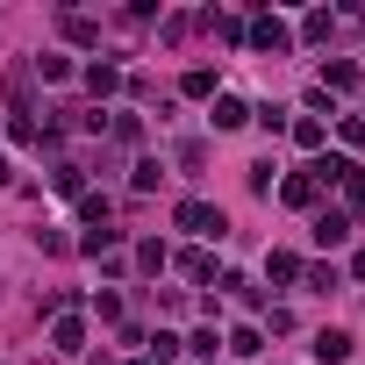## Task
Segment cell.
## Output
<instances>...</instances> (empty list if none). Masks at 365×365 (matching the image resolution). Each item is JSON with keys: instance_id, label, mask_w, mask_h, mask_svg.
<instances>
[{"instance_id": "obj_5", "label": "cell", "mask_w": 365, "mask_h": 365, "mask_svg": "<svg viewBox=\"0 0 365 365\" xmlns=\"http://www.w3.org/2000/svg\"><path fill=\"white\" fill-rule=\"evenodd\" d=\"M308 351H315V365H351V336L344 329H315Z\"/></svg>"}, {"instance_id": "obj_27", "label": "cell", "mask_w": 365, "mask_h": 365, "mask_svg": "<svg viewBox=\"0 0 365 365\" xmlns=\"http://www.w3.org/2000/svg\"><path fill=\"white\" fill-rule=\"evenodd\" d=\"M344 194H351V201H365V165H351V172H344Z\"/></svg>"}, {"instance_id": "obj_29", "label": "cell", "mask_w": 365, "mask_h": 365, "mask_svg": "<svg viewBox=\"0 0 365 365\" xmlns=\"http://www.w3.org/2000/svg\"><path fill=\"white\" fill-rule=\"evenodd\" d=\"M351 272H358V279H365V251H358V258H351Z\"/></svg>"}, {"instance_id": "obj_16", "label": "cell", "mask_w": 365, "mask_h": 365, "mask_svg": "<svg viewBox=\"0 0 365 365\" xmlns=\"http://www.w3.org/2000/svg\"><path fill=\"white\" fill-rule=\"evenodd\" d=\"M136 265H143V272H165V265H172V251L150 237V244H136Z\"/></svg>"}, {"instance_id": "obj_9", "label": "cell", "mask_w": 365, "mask_h": 365, "mask_svg": "<svg viewBox=\"0 0 365 365\" xmlns=\"http://www.w3.org/2000/svg\"><path fill=\"white\" fill-rule=\"evenodd\" d=\"M51 344H58V351H79V344H86V322H79V315H58V322H51Z\"/></svg>"}, {"instance_id": "obj_12", "label": "cell", "mask_w": 365, "mask_h": 365, "mask_svg": "<svg viewBox=\"0 0 365 365\" xmlns=\"http://www.w3.org/2000/svg\"><path fill=\"white\" fill-rule=\"evenodd\" d=\"M287 129H294V143H301V150H322V136H329V129H322V115H301V122H287Z\"/></svg>"}, {"instance_id": "obj_8", "label": "cell", "mask_w": 365, "mask_h": 365, "mask_svg": "<svg viewBox=\"0 0 365 365\" xmlns=\"http://www.w3.org/2000/svg\"><path fill=\"white\" fill-rule=\"evenodd\" d=\"M344 172H351V158H336V150L308 165V179H315V187H344Z\"/></svg>"}, {"instance_id": "obj_26", "label": "cell", "mask_w": 365, "mask_h": 365, "mask_svg": "<svg viewBox=\"0 0 365 365\" xmlns=\"http://www.w3.org/2000/svg\"><path fill=\"white\" fill-rule=\"evenodd\" d=\"M336 136H344V143H351V150H365V115H351V122H344V129H336Z\"/></svg>"}, {"instance_id": "obj_1", "label": "cell", "mask_w": 365, "mask_h": 365, "mask_svg": "<svg viewBox=\"0 0 365 365\" xmlns=\"http://www.w3.org/2000/svg\"><path fill=\"white\" fill-rule=\"evenodd\" d=\"M172 222H179V230H194L201 244H222V237H230V222H222V208H215V201H179V215H172Z\"/></svg>"}, {"instance_id": "obj_17", "label": "cell", "mask_w": 365, "mask_h": 365, "mask_svg": "<svg viewBox=\"0 0 365 365\" xmlns=\"http://www.w3.org/2000/svg\"><path fill=\"white\" fill-rule=\"evenodd\" d=\"M187 351H194V358H201V365H208V358H215V351H222V336H215V322H208V329H194V336H187Z\"/></svg>"}, {"instance_id": "obj_24", "label": "cell", "mask_w": 365, "mask_h": 365, "mask_svg": "<svg viewBox=\"0 0 365 365\" xmlns=\"http://www.w3.org/2000/svg\"><path fill=\"white\" fill-rule=\"evenodd\" d=\"M301 36H315V43H322V36H329V8H315V15H301Z\"/></svg>"}, {"instance_id": "obj_28", "label": "cell", "mask_w": 365, "mask_h": 365, "mask_svg": "<svg viewBox=\"0 0 365 365\" xmlns=\"http://www.w3.org/2000/svg\"><path fill=\"white\" fill-rule=\"evenodd\" d=\"M8 179H15V165H8V158H0V187H8Z\"/></svg>"}, {"instance_id": "obj_10", "label": "cell", "mask_w": 365, "mask_h": 365, "mask_svg": "<svg viewBox=\"0 0 365 365\" xmlns=\"http://www.w3.org/2000/svg\"><path fill=\"white\" fill-rule=\"evenodd\" d=\"M65 36H72L79 51H93V43H101V22H93V15H65Z\"/></svg>"}, {"instance_id": "obj_20", "label": "cell", "mask_w": 365, "mask_h": 365, "mask_svg": "<svg viewBox=\"0 0 365 365\" xmlns=\"http://www.w3.org/2000/svg\"><path fill=\"white\" fill-rule=\"evenodd\" d=\"M172 358H179V336L158 329V336H150V365H172Z\"/></svg>"}, {"instance_id": "obj_15", "label": "cell", "mask_w": 365, "mask_h": 365, "mask_svg": "<svg viewBox=\"0 0 365 365\" xmlns=\"http://www.w3.org/2000/svg\"><path fill=\"white\" fill-rule=\"evenodd\" d=\"M179 93H187V101H208V93H215V72H208V65H194L187 79H179Z\"/></svg>"}, {"instance_id": "obj_6", "label": "cell", "mask_w": 365, "mask_h": 365, "mask_svg": "<svg viewBox=\"0 0 365 365\" xmlns=\"http://www.w3.org/2000/svg\"><path fill=\"white\" fill-rule=\"evenodd\" d=\"M344 237H351V215H344V208H322V215H315V244H322V251H336Z\"/></svg>"}, {"instance_id": "obj_19", "label": "cell", "mask_w": 365, "mask_h": 365, "mask_svg": "<svg viewBox=\"0 0 365 365\" xmlns=\"http://www.w3.org/2000/svg\"><path fill=\"white\" fill-rule=\"evenodd\" d=\"M36 72H43V79H72V58H58V51H43V58H36Z\"/></svg>"}, {"instance_id": "obj_4", "label": "cell", "mask_w": 365, "mask_h": 365, "mask_svg": "<svg viewBox=\"0 0 365 365\" xmlns=\"http://www.w3.org/2000/svg\"><path fill=\"white\" fill-rule=\"evenodd\" d=\"M358 86H365V72H358L351 58H329V65H322V93H358Z\"/></svg>"}, {"instance_id": "obj_13", "label": "cell", "mask_w": 365, "mask_h": 365, "mask_svg": "<svg viewBox=\"0 0 365 365\" xmlns=\"http://www.w3.org/2000/svg\"><path fill=\"white\" fill-rule=\"evenodd\" d=\"M222 351H237V358H258V351H265V336L244 322V329H230V336H222Z\"/></svg>"}, {"instance_id": "obj_11", "label": "cell", "mask_w": 365, "mask_h": 365, "mask_svg": "<svg viewBox=\"0 0 365 365\" xmlns=\"http://www.w3.org/2000/svg\"><path fill=\"white\" fill-rule=\"evenodd\" d=\"M115 86H122V72H115V65H86V93H93V101H108Z\"/></svg>"}, {"instance_id": "obj_21", "label": "cell", "mask_w": 365, "mask_h": 365, "mask_svg": "<svg viewBox=\"0 0 365 365\" xmlns=\"http://www.w3.org/2000/svg\"><path fill=\"white\" fill-rule=\"evenodd\" d=\"M129 187H136V194H150V187H158V158H143V165L129 172Z\"/></svg>"}, {"instance_id": "obj_14", "label": "cell", "mask_w": 365, "mask_h": 365, "mask_svg": "<svg viewBox=\"0 0 365 365\" xmlns=\"http://www.w3.org/2000/svg\"><path fill=\"white\" fill-rule=\"evenodd\" d=\"M179 272H187V279H215V258L194 244V251H179Z\"/></svg>"}, {"instance_id": "obj_3", "label": "cell", "mask_w": 365, "mask_h": 365, "mask_svg": "<svg viewBox=\"0 0 365 365\" xmlns=\"http://www.w3.org/2000/svg\"><path fill=\"white\" fill-rule=\"evenodd\" d=\"M279 201H287V208H315V201H322V187H315V179H308V165L279 179Z\"/></svg>"}, {"instance_id": "obj_25", "label": "cell", "mask_w": 365, "mask_h": 365, "mask_svg": "<svg viewBox=\"0 0 365 365\" xmlns=\"http://www.w3.org/2000/svg\"><path fill=\"white\" fill-rule=\"evenodd\" d=\"M93 315L101 322H122V294H93Z\"/></svg>"}, {"instance_id": "obj_18", "label": "cell", "mask_w": 365, "mask_h": 365, "mask_svg": "<svg viewBox=\"0 0 365 365\" xmlns=\"http://www.w3.org/2000/svg\"><path fill=\"white\" fill-rule=\"evenodd\" d=\"M265 272H272V279H301V258H294V251H272Z\"/></svg>"}, {"instance_id": "obj_23", "label": "cell", "mask_w": 365, "mask_h": 365, "mask_svg": "<svg viewBox=\"0 0 365 365\" xmlns=\"http://www.w3.org/2000/svg\"><path fill=\"white\" fill-rule=\"evenodd\" d=\"M272 172H279L272 158H258V165H251V194H272Z\"/></svg>"}, {"instance_id": "obj_7", "label": "cell", "mask_w": 365, "mask_h": 365, "mask_svg": "<svg viewBox=\"0 0 365 365\" xmlns=\"http://www.w3.org/2000/svg\"><path fill=\"white\" fill-rule=\"evenodd\" d=\"M208 122H215V129H244V122H251V108H244L237 93H215V115H208Z\"/></svg>"}, {"instance_id": "obj_2", "label": "cell", "mask_w": 365, "mask_h": 365, "mask_svg": "<svg viewBox=\"0 0 365 365\" xmlns=\"http://www.w3.org/2000/svg\"><path fill=\"white\" fill-rule=\"evenodd\" d=\"M244 36H251V43H258V51H272V58H279V51H287V43H294V29H287V22H279V15H258V22H251V29H244Z\"/></svg>"}, {"instance_id": "obj_22", "label": "cell", "mask_w": 365, "mask_h": 365, "mask_svg": "<svg viewBox=\"0 0 365 365\" xmlns=\"http://www.w3.org/2000/svg\"><path fill=\"white\" fill-rule=\"evenodd\" d=\"M58 194H86V172L79 165H58Z\"/></svg>"}]
</instances>
